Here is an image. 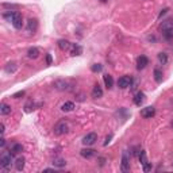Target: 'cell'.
<instances>
[{"mask_svg":"<svg viewBox=\"0 0 173 173\" xmlns=\"http://www.w3.org/2000/svg\"><path fill=\"white\" fill-rule=\"evenodd\" d=\"M68 131H69L68 120L61 119V120H58V122L55 123V126H54V134L55 135H64V134H66Z\"/></svg>","mask_w":173,"mask_h":173,"instance_id":"1","label":"cell"},{"mask_svg":"<svg viewBox=\"0 0 173 173\" xmlns=\"http://www.w3.org/2000/svg\"><path fill=\"white\" fill-rule=\"evenodd\" d=\"M12 154L11 151L10 153H6V154H3L2 155V158H0V166L3 168V169H6L8 170L11 168V164H12Z\"/></svg>","mask_w":173,"mask_h":173,"instance_id":"2","label":"cell"},{"mask_svg":"<svg viewBox=\"0 0 173 173\" xmlns=\"http://www.w3.org/2000/svg\"><path fill=\"white\" fill-rule=\"evenodd\" d=\"M12 26L16 29V30H20L23 27V18H22L20 12L18 11H12V20H11Z\"/></svg>","mask_w":173,"mask_h":173,"instance_id":"3","label":"cell"},{"mask_svg":"<svg viewBox=\"0 0 173 173\" xmlns=\"http://www.w3.org/2000/svg\"><path fill=\"white\" fill-rule=\"evenodd\" d=\"M120 169H122V172H128L130 170V155H128V151H126V150H124L123 154H122Z\"/></svg>","mask_w":173,"mask_h":173,"instance_id":"4","label":"cell"},{"mask_svg":"<svg viewBox=\"0 0 173 173\" xmlns=\"http://www.w3.org/2000/svg\"><path fill=\"white\" fill-rule=\"evenodd\" d=\"M97 141V134L96 133H89L83 138V144L85 146H92L93 144H96Z\"/></svg>","mask_w":173,"mask_h":173,"instance_id":"5","label":"cell"},{"mask_svg":"<svg viewBox=\"0 0 173 173\" xmlns=\"http://www.w3.org/2000/svg\"><path fill=\"white\" fill-rule=\"evenodd\" d=\"M131 83H133L131 76L124 75V76H122V77H120V79L118 80V86H119V88H122V89H124V88H127V86L131 85Z\"/></svg>","mask_w":173,"mask_h":173,"instance_id":"6","label":"cell"},{"mask_svg":"<svg viewBox=\"0 0 173 173\" xmlns=\"http://www.w3.org/2000/svg\"><path fill=\"white\" fill-rule=\"evenodd\" d=\"M37 29H38V20L37 19H29L27 20V27H26V31L27 34H35L37 33Z\"/></svg>","mask_w":173,"mask_h":173,"instance_id":"7","label":"cell"},{"mask_svg":"<svg viewBox=\"0 0 173 173\" xmlns=\"http://www.w3.org/2000/svg\"><path fill=\"white\" fill-rule=\"evenodd\" d=\"M155 115V108L154 107H145V108H142L141 110V116L142 118H146V119H150V118H153V116Z\"/></svg>","mask_w":173,"mask_h":173,"instance_id":"8","label":"cell"},{"mask_svg":"<svg viewBox=\"0 0 173 173\" xmlns=\"http://www.w3.org/2000/svg\"><path fill=\"white\" fill-rule=\"evenodd\" d=\"M160 29H161V31H165V30H173V16L172 18H168L165 20H162Z\"/></svg>","mask_w":173,"mask_h":173,"instance_id":"9","label":"cell"},{"mask_svg":"<svg viewBox=\"0 0 173 173\" xmlns=\"http://www.w3.org/2000/svg\"><path fill=\"white\" fill-rule=\"evenodd\" d=\"M80 154H81V157L89 160V158H92V157L96 155V150H93V149H81Z\"/></svg>","mask_w":173,"mask_h":173,"instance_id":"10","label":"cell"},{"mask_svg":"<svg viewBox=\"0 0 173 173\" xmlns=\"http://www.w3.org/2000/svg\"><path fill=\"white\" fill-rule=\"evenodd\" d=\"M148 64H149L148 57L141 55V57H138V60H137V69H139V71H141V69H145Z\"/></svg>","mask_w":173,"mask_h":173,"instance_id":"11","label":"cell"},{"mask_svg":"<svg viewBox=\"0 0 173 173\" xmlns=\"http://www.w3.org/2000/svg\"><path fill=\"white\" fill-rule=\"evenodd\" d=\"M92 97L93 99H100L103 96V89H102V86L99 85V84H95L93 86V89H92Z\"/></svg>","mask_w":173,"mask_h":173,"instance_id":"12","label":"cell"},{"mask_svg":"<svg viewBox=\"0 0 173 173\" xmlns=\"http://www.w3.org/2000/svg\"><path fill=\"white\" fill-rule=\"evenodd\" d=\"M144 102H145V93L144 92H138L135 95V97H134V104L141 107L142 104H144Z\"/></svg>","mask_w":173,"mask_h":173,"instance_id":"13","label":"cell"},{"mask_svg":"<svg viewBox=\"0 0 173 173\" xmlns=\"http://www.w3.org/2000/svg\"><path fill=\"white\" fill-rule=\"evenodd\" d=\"M83 53V47H81L79 43H73L72 45V49H71V54L73 57H76V55H80Z\"/></svg>","mask_w":173,"mask_h":173,"instance_id":"14","label":"cell"},{"mask_svg":"<svg viewBox=\"0 0 173 173\" xmlns=\"http://www.w3.org/2000/svg\"><path fill=\"white\" fill-rule=\"evenodd\" d=\"M38 55H39V50L37 49V47H30L27 50V57L31 58V60H35L38 58Z\"/></svg>","mask_w":173,"mask_h":173,"instance_id":"15","label":"cell"},{"mask_svg":"<svg viewBox=\"0 0 173 173\" xmlns=\"http://www.w3.org/2000/svg\"><path fill=\"white\" fill-rule=\"evenodd\" d=\"M61 110L64 112H71L75 110V103L73 102H66V103H64V104L61 106Z\"/></svg>","mask_w":173,"mask_h":173,"instance_id":"16","label":"cell"},{"mask_svg":"<svg viewBox=\"0 0 173 173\" xmlns=\"http://www.w3.org/2000/svg\"><path fill=\"white\" fill-rule=\"evenodd\" d=\"M24 162H26V160L24 157H18L16 158V161H15V168H16V170H22L24 168Z\"/></svg>","mask_w":173,"mask_h":173,"instance_id":"17","label":"cell"},{"mask_svg":"<svg viewBox=\"0 0 173 173\" xmlns=\"http://www.w3.org/2000/svg\"><path fill=\"white\" fill-rule=\"evenodd\" d=\"M71 46H72V45H71V42H69L68 39H60V41H58V47H60L61 50H68Z\"/></svg>","mask_w":173,"mask_h":173,"instance_id":"18","label":"cell"},{"mask_svg":"<svg viewBox=\"0 0 173 173\" xmlns=\"http://www.w3.org/2000/svg\"><path fill=\"white\" fill-rule=\"evenodd\" d=\"M0 114H2V115L11 114V107L8 104H6V103H2V104H0Z\"/></svg>","mask_w":173,"mask_h":173,"instance_id":"19","label":"cell"},{"mask_svg":"<svg viewBox=\"0 0 173 173\" xmlns=\"http://www.w3.org/2000/svg\"><path fill=\"white\" fill-rule=\"evenodd\" d=\"M53 165L55 168H65L66 166V161L64 158H54L53 160Z\"/></svg>","mask_w":173,"mask_h":173,"instance_id":"20","label":"cell"},{"mask_svg":"<svg viewBox=\"0 0 173 173\" xmlns=\"http://www.w3.org/2000/svg\"><path fill=\"white\" fill-rule=\"evenodd\" d=\"M104 83H106V86L108 89L112 88V85H114V79H112L111 75H104Z\"/></svg>","mask_w":173,"mask_h":173,"instance_id":"21","label":"cell"},{"mask_svg":"<svg viewBox=\"0 0 173 173\" xmlns=\"http://www.w3.org/2000/svg\"><path fill=\"white\" fill-rule=\"evenodd\" d=\"M12 154H19V153H22L23 151V146H22L20 144H15L14 146H12V149L10 150Z\"/></svg>","mask_w":173,"mask_h":173,"instance_id":"22","label":"cell"},{"mask_svg":"<svg viewBox=\"0 0 173 173\" xmlns=\"http://www.w3.org/2000/svg\"><path fill=\"white\" fill-rule=\"evenodd\" d=\"M154 80L157 81V83H161L162 81V71H160L158 68L154 69Z\"/></svg>","mask_w":173,"mask_h":173,"instance_id":"23","label":"cell"},{"mask_svg":"<svg viewBox=\"0 0 173 173\" xmlns=\"http://www.w3.org/2000/svg\"><path fill=\"white\" fill-rule=\"evenodd\" d=\"M162 37L165 38L166 41H172L173 39V30H165V31H162Z\"/></svg>","mask_w":173,"mask_h":173,"instance_id":"24","label":"cell"},{"mask_svg":"<svg viewBox=\"0 0 173 173\" xmlns=\"http://www.w3.org/2000/svg\"><path fill=\"white\" fill-rule=\"evenodd\" d=\"M158 61H160V64L165 65L168 62V55H166V53H160L158 54Z\"/></svg>","mask_w":173,"mask_h":173,"instance_id":"25","label":"cell"},{"mask_svg":"<svg viewBox=\"0 0 173 173\" xmlns=\"http://www.w3.org/2000/svg\"><path fill=\"white\" fill-rule=\"evenodd\" d=\"M16 71V65L14 62H10V64H7V66H6V72L7 73H14Z\"/></svg>","mask_w":173,"mask_h":173,"instance_id":"26","label":"cell"},{"mask_svg":"<svg viewBox=\"0 0 173 173\" xmlns=\"http://www.w3.org/2000/svg\"><path fill=\"white\" fill-rule=\"evenodd\" d=\"M139 161H141V164L142 165H145V164H148L149 161H148V158H146V153L144 150H141V154H139Z\"/></svg>","mask_w":173,"mask_h":173,"instance_id":"27","label":"cell"},{"mask_svg":"<svg viewBox=\"0 0 173 173\" xmlns=\"http://www.w3.org/2000/svg\"><path fill=\"white\" fill-rule=\"evenodd\" d=\"M102 69H103V66H102L100 64H93L92 66H91V71H92L93 73H97V72H100Z\"/></svg>","mask_w":173,"mask_h":173,"instance_id":"28","label":"cell"},{"mask_svg":"<svg viewBox=\"0 0 173 173\" xmlns=\"http://www.w3.org/2000/svg\"><path fill=\"white\" fill-rule=\"evenodd\" d=\"M24 96V91H19V92H16L12 97H15V99H19V97H23Z\"/></svg>","mask_w":173,"mask_h":173,"instance_id":"29","label":"cell"},{"mask_svg":"<svg viewBox=\"0 0 173 173\" xmlns=\"http://www.w3.org/2000/svg\"><path fill=\"white\" fill-rule=\"evenodd\" d=\"M144 170H145V172H149V170H151V162L145 164V165H144Z\"/></svg>","mask_w":173,"mask_h":173,"instance_id":"30","label":"cell"},{"mask_svg":"<svg viewBox=\"0 0 173 173\" xmlns=\"http://www.w3.org/2000/svg\"><path fill=\"white\" fill-rule=\"evenodd\" d=\"M111 139H112V134H110V135H107V138H106V142H104V146H107L108 144H110Z\"/></svg>","mask_w":173,"mask_h":173,"instance_id":"31","label":"cell"},{"mask_svg":"<svg viewBox=\"0 0 173 173\" xmlns=\"http://www.w3.org/2000/svg\"><path fill=\"white\" fill-rule=\"evenodd\" d=\"M46 62L47 65H51V54H46Z\"/></svg>","mask_w":173,"mask_h":173,"instance_id":"32","label":"cell"},{"mask_svg":"<svg viewBox=\"0 0 173 173\" xmlns=\"http://www.w3.org/2000/svg\"><path fill=\"white\" fill-rule=\"evenodd\" d=\"M168 11H169V10H168V8H165V10H162V11H161V14H160V16H158V18H162V15H165Z\"/></svg>","mask_w":173,"mask_h":173,"instance_id":"33","label":"cell"},{"mask_svg":"<svg viewBox=\"0 0 173 173\" xmlns=\"http://www.w3.org/2000/svg\"><path fill=\"white\" fill-rule=\"evenodd\" d=\"M0 131H2V134H4V131H6V127H4V124H3V123L0 124Z\"/></svg>","mask_w":173,"mask_h":173,"instance_id":"34","label":"cell"},{"mask_svg":"<svg viewBox=\"0 0 173 173\" xmlns=\"http://www.w3.org/2000/svg\"><path fill=\"white\" fill-rule=\"evenodd\" d=\"M4 145H6V139H4V138H2V139H0V146L3 148Z\"/></svg>","mask_w":173,"mask_h":173,"instance_id":"35","label":"cell"},{"mask_svg":"<svg viewBox=\"0 0 173 173\" xmlns=\"http://www.w3.org/2000/svg\"><path fill=\"white\" fill-rule=\"evenodd\" d=\"M104 161H106V160L104 158H99V162H100V165L103 166V165H104Z\"/></svg>","mask_w":173,"mask_h":173,"instance_id":"36","label":"cell"},{"mask_svg":"<svg viewBox=\"0 0 173 173\" xmlns=\"http://www.w3.org/2000/svg\"><path fill=\"white\" fill-rule=\"evenodd\" d=\"M100 2H103V3H106V2H107V0H100Z\"/></svg>","mask_w":173,"mask_h":173,"instance_id":"37","label":"cell"}]
</instances>
